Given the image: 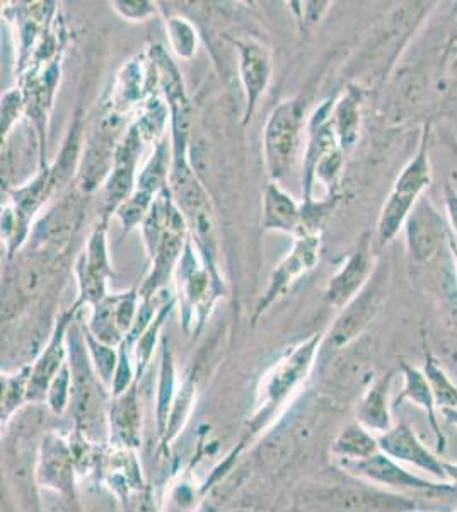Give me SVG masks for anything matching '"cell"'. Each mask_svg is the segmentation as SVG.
<instances>
[{
	"label": "cell",
	"instance_id": "obj_1",
	"mask_svg": "<svg viewBox=\"0 0 457 512\" xmlns=\"http://www.w3.org/2000/svg\"><path fill=\"white\" fill-rule=\"evenodd\" d=\"M318 512H423L410 495L357 480L318 489L306 499Z\"/></svg>",
	"mask_w": 457,
	"mask_h": 512
},
{
	"label": "cell",
	"instance_id": "obj_2",
	"mask_svg": "<svg viewBox=\"0 0 457 512\" xmlns=\"http://www.w3.org/2000/svg\"><path fill=\"white\" fill-rule=\"evenodd\" d=\"M427 139H429V132L423 137L417 156L411 159L410 163L406 164V168L401 171L400 178L394 183L388 202L382 209L379 226H377L381 243L391 241L401 227L405 226L423 190L430 185L432 175H430Z\"/></svg>",
	"mask_w": 457,
	"mask_h": 512
},
{
	"label": "cell",
	"instance_id": "obj_3",
	"mask_svg": "<svg viewBox=\"0 0 457 512\" xmlns=\"http://www.w3.org/2000/svg\"><path fill=\"white\" fill-rule=\"evenodd\" d=\"M342 468L352 477L374 483L382 489L400 492V494L408 495L413 492V494L444 495L457 492V487L452 483L439 482L434 478L422 477L418 473L410 472L406 470L405 465L389 458L388 454L382 451L364 461L342 463Z\"/></svg>",
	"mask_w": 457,
	"mask_h": 512
},
{
	"label": "cell",
	"instance_id": "obj_4",
	"mask_svg": "<svg viewBox=\"0 0 457 512\" xmlns=\"http://www.w3.org/2000/svg\"><path fill=\"white\" fill-rule=\"evenodd\" d=\"M318 344L319 337L309 338L273 367L272 373L268 374V378L263 383V391H261L263 396H261L260 408L256 415V424H263L265 419H268V415H272L275 408L280 407L282 402L287 400L290 391L301 383L302 378H306L307 371L313 366Z\"/></svg>",
	"mask_w": 457,
	"mask_h": 512
},
{
	"label": "cell",
	"instance_id": "obj_5",
	"mask_svg": "<svg viewBox=\"0 0 457 512\" xmlns=\"http://www.w3.org/2000/svg\"><path fill=\"white\" fill-rule=\"evenodd\" d=\"M377 437L379 448L382 453L388 454L389 458H393L401 465L413 466L418 472L427 473L429 478L447 482L444 461L420 441L417 432L413 431L410 425L401 422L394 425L391 431Z\"/></svg>",
	"mask_w": 457,
	"mask_h": 512
},
{
	"label": "cell",
	"instance_id": "obj_6",
	"mask_svg": "<svg viewBox=\"0 0 457 512\" xmlns=\"http://www.w3.org/2000/svg\"><path fill=\"white\" fill-rule=\"evenodd\" d=\"M381 304V289L379 284L369 286L362 294L355 297L352 303L347 304L343 309L342 316L336 320L335 325L324 340L323 357H333L347 349L353 340L359 338L364 332L365 326L371 323Z\"/></svg>",
	"mask_w": 457,
	"mask_h": 512
},
{
	"label": "cell",
	"instance_id": "obj_7",
	"mask_svg": "<svg viewBox=\"0 0 457 512\" xmlns=\"http://www.w3.org/2000/svg\"><path fill=\"white\" fill-rule=\"evenodd\" d=\"M72 361H74V383H72V405H74V414H76L77 424L81 429L91 434H99L105 431L103 422H105V400H103V391L98 384L94 383L93 374L89 371L84 354L79 342L74 344L72 352Z\"/></svg>",
	"mask_w": 457,
	"mask_h": 512
},
{
	"label": "cell",
	"instance_id": "obj_8",
	"mask_svg": "<svg viewBox=\"0 0 457 512\" xmlns=\"http://www.w3.org/2000/svg\"><path fill=\"white\" fill-rule=\"evenodd\" d=\"M301 115V105L289 101L278 106L268 122L265 147H267L268 168L273 178H280L289 169L290 158L299 134Z\"/></svg>",
	"mask_w": 457,
	"mask_h": 512
},
{
	"label": "cell",
	"instance_id": "obj_9",
	"mask_svg": "<svg viewBox=\"0 0 457 512\" xmlns=\"http://www.w3.org/2000/svg\"><path fill=\"white\" fill-rule=\"evenodd\" d=\"M444 234L446 226L442 217L425 198H420L406 221L408 248L415 262H429L435 251L439 250Z\"/></svg>",
	"mask_w": 457,
	"mask_h": 512
},
{
	"label": "cell",
	"instance_id": "obj_10",
	"mask_svg": "<svg viewBox=\"0 0 457 512\" xmlns=\"http://www.w3.org/2000/svg\"><path fill=\"white\" fill-rule=\"evenodd\" d=\"M372 251L371 241L365 234L360 241L357 250L353 251L345 267L336 274L335 279L331 280L328 287V301L336 308H343L352 303L355 297L359 296L357 292L364 287L365 282L372 274Z\"/></svg>",
	"mask_w": 457,
	"mask_h": 512
},
{
	"label": "cell",
	"instance_id": "obj_11",
	"mask_svg": "<svg viewBox=\"0 0 457 512\" xmlns=\"http://www.w3.org/2000/svg\"><path fill=\"white\" fill-rule=\"evenodd\" d=\"M393 378L394 373H389L372 381L357 407V422L376 436H382L394 427L389 403Z\"/></svg>",
	"mask_w": 457,
	"mask_h": 512
},
{
	"label": "cell",
	"instance_id": "obj_12",
	"mask_svg": "<svg viewBox=\"0 0 457 512\" xmlns=\"http://www.w3.org/2000/svg\"><path fill=\"white\" fill-rule=\"evenodd\" d=\"M38 477L45 487L57 492H72L74 489L72 456L60 437L48 434L43 439Z\"/></svg>",
	"mask_w": 457,
	"mask_h": 512
},
{
	"label": "cell",
	"instance_id": "obj_13",
	"mask_svg": "<svg viewBox=\"0 0 457 512\" xmlns=\"http://www.w3.org/2000/svg\"><path fill=\"white\" fill-rule=\"evenodd\" d=\"M401 374H403V391L398 396V402L413 403L415 407L423 410L427 417H429V424L432 427V432L435 436V444H437V451L444 453L446 451V436L440 429L439 415H437V403H435L434 393L430 388L429 379L423 373V369L410 366L403 362L401 364Z\"/></svg>",
	"mask_w": 457,
	"mask_h": 512
},
{
	"label": "cell",
	"instance_id": "obj_14",
	"mask_svg": "<svg viewBox=\"0 0 457 512\" xmlns=\"http://www.w3.org/2000/svg\"><path fill=\"white\" fill-rule=\"evenodd\" d=\"M318 248V236H307V238H302L299 241L296 250L292 251V255L280 265V268L273 275L272 286L268 289L265 301L260 304L258 313L261 309H265V306L272 301L273 297L278 296L280 292H284L289 287L290 282H294L306 270H311L316 265V262H318Z\"/></svg>",
	"mask_w": 457,
	"mask_h": 512
},
{
	"label": "cell",
	"instance_id": "obj_15",
	"mask_svg": "<svg viewBox=\"0 0 457 512\" xmlns=\"http://www.w3.org/2000/svg\"><path fill=\"white\" fill-rule=\"evenodd\" d=\"M241 50V74H243L244 88L248 91V110L246 120L251 118L255 110L256 101L267 88L270 79V57L267 50L258 43H238Z\"/></svg>",
	"mask_w": 457,
	"mask_h": 512
},
{
	"label": "cell",
	"instance_id": "obj_16",
	"mask_svg": "<svg viewBox=\"0 0 457 512\" xmlns=\"http://www.w3.org/2000/svg\"><path fill=\"white\" fill-rule=\"evenodd\" d=\"M65 325H67V318L62 320L45 354L41 355L40 361L36 362V366L31 369L28 400L33 402L43 400L48 395L53 379L57 378L60 369L64 367Z\"/></svg>",
	"mask_w": 457,
	"mask_h": 512
},
{
	"label": "cell",
	"instance_id": "obj_17",
	"mask_svg": "<svg viewBox=\"0 0 457 512\" xmlns=\"http://www.w3.org/2000/svg\"><path fill=\"white\" fill-rule=\"evenodd\" d=\"M134 301V292H130L128 296L115 297L101 304L94 318V333L101 342L116 344L122 338L120 333L132 325Z\"/></svg>",
	"mask_w": 457,
	"mask_h": 512
},
{
	"label": "cell",
	"instance_id": "obj_18",
	"mask_svg": "<svg viewBox=\"0 0 457 512\" xmlns=\"http://www.w3.org/2000/svg\"><path fill=\"white\" fill-rule=\"evenodd\" d=\"M379 437L367 431L359 422L348 424L338 432L331 444V453L335 454L340 463L364 461L379 453Z\"/></svg>",
	"mask_w": 457,
	"mask_h": 512
},
{
	"label": "cell",
	"instance_id": "obj_19",
	"mask_svg": "<svg viewBox=\"0 0 457 512\" xmlns=\"http://www.w3.org/2000/svg\"><path fill=\"white\" fill-rule=\"evenodd\" d=\"M108 274L106 263L105 231H96L87 255L86 265L81 267L82 294L87 301H98L105 287V275Z\"/></svg>",
	"mask_w": 457,
	"mask_h": 512
},
{
	"label": "cell",
	"instance_id": "obj_20",
	"mask_svg": "<svg viewBox=\"0 0 457 512\" xmlns=\"http://www.w3.org/2000/svg\"><path fill=\"white\" fill-rule=\"evenodd\" d=\"M299 221V212L292 200L277 187H270L265 198V229H280L294 231Z\"/></svg>",
	"mask_w": 457,
	"mask_h": 512
},
{
	"label": "cell",
	"instance_id": "obj_21",
	"mask_svg": "<svg viewBox=\"0 0 457 512\" xmlns=\"http://www.w3.org/2000/svg\"><path fill=\"white\" fill-rule=\"evenodd\" d=\"M423 373L429 379L430 388L434 393L435 403L439 410L446 408H457V386L454 384L446 371L442 369L434 355L427 354Z\"/></svg>",
	"mask_w": 457,
	"mask_h": 512
},
{
	"label": "cell",
	"instance_id": "obj_22",
	"mask_svg": "<svg viewBox=\"0 0 457 512\" xmlns=\"http://www.w3.org/2000/svg\"><path fill=\"white\" fill-rule=\"evenodd\" d=\"M111 422L115 425V431L118 436L122 437L125 443H137L139 436L140 412L137 407V398L135 391H130L128 395L123 396V400L118 402Z\"/></svg>",
	"mask_w": 457,
	"mask_h": 512
},
{
	"label": "cell",
	"instance_id": "obj_23",
	"mask_svg": "<svg viewBox=\"0 0 457 512\" xmlns=\"http://www.w3.org/2000/svg\"><path fill=\"white\" fill-rule=\"evenodd\" d=\"M29 379H31V369H23L16 376H2V422L12 419L19 405L28 400Z\"/></svg>",
	"mask_w": 457,
	"mask_h": 512
},
{
	"label": "cell",
	"instance_id": "obj_24",
	"mask_svg": "<svg viewBox=\"0 0 457 512\" xmlns=\"http://www.w3.org/2000/svg\"><path fill=\"white\" fill-rule=\"evenodd\" d=\"M357 127H359V106H357V96L350 91L336 108V128H338L343 147L352 146L353 140L357 137Z\"/></svg>",
	"mask_w": 457,
	"mask_h": 512
},
{
	"label": "cell",
	"instance_id": "obj_25",
	"mask_svg": "<svg viewBox=\"0 0 457 512\" xmlns=\"http://www.w3.org/2000/svg\"><path fill=\"white\" fill-rule=\"evenodd\" d=\"M70 395H72V381H70L69 367L65 366L60 369L57 378L53 379L48 390V405L55 414H62L64 408L69 403Z\"/></svg>",
	"mask_w": 457,
	"mask_h": 512
},
{
	"label": "cell",
	"instance_id": "obj_26",
	"mask_svg": "<svg viewBox=\"0 0 457 512\" xmlns=\"http://www.w3.org/2000/svg\"><path fill=\"white\" fill-rule=\"evenodd\" d=\"M169 33H171V40H173L176 52L183 55V57H190L193 48H195V35H193L190 26L183 19H173L169 23Z\"/></svg>",
	"mask_w": 457,
	"mask_h": 512
},
{
	"label": "cell",
	"instance_id": "obj_27",
	"mask_svg": "<svg viewBox=\"0 0 457 512\" xmlns=\"http://www.w3.org/2000/svg\"><path fill=\"white\" fill-rule=\"evenodd\" d=\"M89 345L93 347L96 361H99V371L103 374V379L110 378V374L113 373V367H115V354L108 347L94 344L91 338H89Z\"/></svg>",
	"mask_w": 457,
	"mask_h": 512
},
{
	"label": "cell",
	"instance_id": "obj_28",
	"mask_svg": "<svg viewBox=\"0 0 457 512\" xmlns=\"http://www.w3.org/2000/svg\"><path fill=\"white\" fill-rule=\"evenodd\" d=\"M128 512H156V509H154V504H152L151 499H149V495L140 492V494H135L130 497Z\"/></svg>",
	"mask_w": 457,
	"mask_h": 512
},
{
	"label": "cell",
	"instance_id": "obj_29",
	"mask_svg": "<svg viewBox=\"0 0 457 512\" xmlns=\"http://www.w3.org/2000/svg\"><path fill=\"white\" fill-rule=\"evenodd\" d=\"M446 207L449 219H451L452 231L456 233L457 238V192L454 188H446Z\"/></svg>",
	"mask_w": 457,
	"mask_h": 512
},
{
	"label": "cell",
	"instance_id": "obj_30",
	"mask_svg": "<svg viewBox=\"0 0 457 512\" xmlns=\"http://www.w3.org/2000/svg\"><path fill=\"white\" fill-rule=\"evenodd\" d=\"M444 468H446L447 482L452 483L454 487H457V463L444 461Z\"/></svg>",
	"mask_w": 457,
	"mask_h": 512
},
{
	"label": "cell",
	"instance_id": "obj_31",
	"mask_svg": "<svg viewBox=\"0 0 457 512\" xmlns=\"http://www.w3.org/2000/svg\"><path fill=\"white\" fill-rule=\"evenodd\" d=\"M442 417L449 422V424L457 427V408H446V410H440Z\"/></svg>",
	"mask_w": 457,
	"mask_h": 512
},
{
	"label": "cell",
	"instance_id": "obj_32",
	"mask_svg": "<svg viewBox=\"0 0 457 512\" xmlns=\"http://www.w3.org/2000/svg\"><path fill=\"white\" fill-rule=\"evenodd\" d=\"M449 246H451L452 255H454V258H456L457 263V238H452V236H449Z\"/></svg>",
	"mask_w": 457,
	"mask_h": 512
},
{
	"label": "cell",
	"instance_id": "obj_33",
	"mask_svg": "<svg viewBox=\"0 0 457 512\" xmlns=\"http://www.w3.org/2000/svg\"><path fill=\"white\" fill-rule=\"evenodd\" d=\"M457 512V511H456Z\"/></svg>",
	"mask_w": 457,
	"mask_h": 512
}]
</instances>
